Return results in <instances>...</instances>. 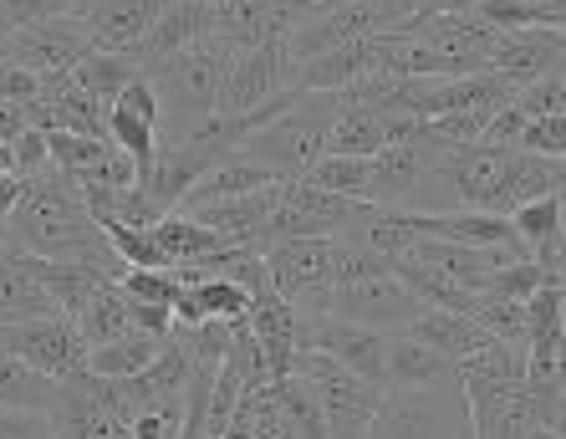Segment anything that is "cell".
<instances>
[{"label":"cell","instance_id":"cell-1","mask_svg":"<svg viewBox=\"0 0 566 439\" xmlns=\"http://www.w3.org/2000/svg\"><path fill=\"white\" fill-rule=\"evenodd\" d=\"M6 251L36 255V261H66V266H97L107 276H123V261L113 251L107 230L97 226V215L87 210L82 189L66 174H41L27 179V195L15 205L11 226L0 230Z\"/></svg>","mask_w":566,"mask_h":439},{"label":"cell","instance_id":"cell-2","mask_svg":"<svg viewBox=\"0 0 566 439\" xmlns=\"http://www.w3.org/2000/svg\"><path fill=\"white\" fill-rule=\"evenodd\" d=\"M429 306L419 302L409 281L394 271V261L368 251L363 240H337V286H332L327 317L363 322L378 333H409Z\"/></svg>","mask_w":566,"mask_h":439},{"label":"cell","instance_id":"cell-3","mask_svg":"<svg viewBox=\"0 0 566 439\" xmlns=\"http://www.w3.org/2000/svg\"><path fill=\"white\" fill-rule=\"evenodd\" d=\"M230 56L235 52L220 36H210L199 46H189V52L148 67V82L158 87V103H164V144H185V138L205 134L214 123Z\"/></svg>","mask_w":566,"mask_h":439},{"label":"cell","instance_id":"cell-4","mask_svg":"<svg viewBox=\"0 0 566 439\" xmlns=\"http://www.w3.org/2000/svg\"><path fill=\"white\" fill-rule=\"evenodd\" d=\"M347 93H296V103L286 113H276L271 123H261L255 134H245L235 144L240 159L261 164L276 179H302L312 164H322L332 138V123L343 113Z\"/></svg>","mask_w":566,"mask_h":439},{"label":"cell","instance_id":"cell-5","mask_svg":"<svg viewBox=\"0 0 566 439\" xmlns=\"http://www.w3.org/2000/svg\"><path fill=\"white\" fill-rule=\"evenodd\" d=\"M286 87H296V62L286 52V36L265 41V46H251V52H235L230 67H224V87H220V113H214L210 134L224 138L235 148V128L251 113H261L271 97H281Z\"/></svg>","mask_w":566,"mask_h":439},{"label":"cell","instance_id":"cell-6","mask_svg":"<svg viewBox=\"0 0 566 439\" xmlns=\"http://www.w3.org/2000/svg\"><path fill=\"white\" fill-rule=\"evenodd\" d=\"M368 439H474L464 384L449 388H388Z\"/></svg>","mask_w":566,"mask_h":439},{"label":"cell","instance_id":"cell-7","mask_svg":"<svg viewBox=\"0 0 566 439\" xmlns=\"http://www.w3.org/2000/svg\"><path fill=\"white\" fill-rule=\"evenodd\" d=\"M291 373L312 384L332 439H368V429H373V419H378L382 394H388V388L368 384L363 373L343 368V363L327 358V353H306V347L296 353V368Z\"/></svg>","mask_w":566,"mask_h":439},{"label":"cell","instance_id":"cell-8","mask_svg":"<svg viewBox=\"0 0 566 439\" xmlns=\"http://www.w3.org/2000/svg\"><path fill=\"white\" fill-rule=\"evenodd\" d=\"M52 439H133L128 414L118 404V384L82 368L77 378L56 384V404L46 409Z\"/></svg>","mask_w":566,"mask_h":439},{"label":"cell","instance_id":"cell-9","mask_svg":"<svg viewBox=\"0 0 566 439\" xmlns=\"http://www.w3.org/2000/svg\"><path fill=\"white\" fill-rule=\"evenodd\" d=\"M265 266L276 292L286 296L302 317H327L332 312V286H337V240H281L265 251Z\"/></svg>","mask_w":566,"mask_h":439},{"label":"cell","instance_id":"cell-10","mask_svg":"<svg viewBox=\"0 0 566 439\" xmlns=\"http://www.w3.org/2000/svg\"><path fill=\"white\" fill-rule=\"evenodd\" d=\"M0 347L15 353L21 363H31L36 373L66 384V378H77L87 368V353L93 347L82 343L77 322L72 317H36V322H6L0 327Z\"/></svg>","mask_w":566,"mask_h":439},{"label":"cell","instance_id":"cell-11","mask_svg":"<svg viewBox=\"0 0 566 439\" xmlns=\"http://www.w3.org/2000/svg\"><path fill=\"white\" fill-rule=\"evenodd\" d=\"M93 52H97V41H93V31H87V21H82V15H56V21L15 31L0 56L15 62V67L36 72V77H52V72H72Z\"/></svg>","mask_w":566,"mask_h":439},{"label":"cell","instance_id":"cell-12","mask_svg":"<svg viewBox=\"0 0 566 439\" xmlns=\"http://www.w3.org/2000/svg\"><path fill=\"white\" fill-rule=\"evenodd\" d=\"M327 353L343 368L363 373L368 384L382 388V368H388V333L363 327V322H343V317H302L296 322V353Z\"/></svg>","mask_w":566,"mask_h":439},{"label":"cell","instance_id":"cell-13","mask_svg":"<svg viewBox=\"0 0 566 439\" xmlns=\"http://www.w3.org/2000/svg\"><path fill=\"white\" fill-rule=\"evenodd\" d=\"M444 148L449 144H439L434 134L409 138V144H388L378 159H373L368 205H378V210H413L423 179L434 174V164H439V154H444Z\"/></svg>","mask_w":566,"mask_h":439},{"label":"cell","instance_id":"cell-14","mask_svg":"<svg viewBox=\"0 0 566 439\" xmlns=\"http://www.w3.org/2000/svg\"><path fill=\"white\" fill-rule=\"evenodd\" d=\"M566 67V31L562 27H526V31H505L495 56H490V72L501 82H511L515 93L531 87V82L552 77Z\"/></svg>","mask_w":566,"mask_h":439},{"label":"cell","instance_id":"cell-15","mask_svg":"<svg viewBox=\"0 0 566 439\" xmlns=\"http://www.w3.org/2000/svg\"><path fill=\"white\" fill-rule=\"evenodd\" d=\"M174 0H87L82 6V21L93 31L97 52H118V56H138L144 41L154 36L158 15L169 11Z\"/></svg>","mask_w":566,"mask_h":439},{"label":"cell","instance_id":"cell-16","mask_svg":"<svg viewBox=\"0 0 566 439\" xmlns=\"http://www.w3.org/2000/svg\"><path fill=\"white\" fill-rule=\"evenodd\" d=\"M464 384V373L429 347L419 333H388V368H382V388H449Z\"/></svg>","mask_w":566,"mask_h":439},{"label":"cell","instance_id":"cell-17","mask_svg":"<svg viewBox=\"0 0 566 439\" xmlns=\"http://www.w3.org/2000/svg\"><path fill=\"white\" fill-rule=\"evenodd\" d=\"M378 36L353 41V46H337V52H322L312 62L296 67V87L302 93H353L368 77H378Z\"/></svg>","mask_w":566,"mask_h":439},{"label":"cell","instance_id":"cell-18","mask_svg":"<svg viewBox=\"0 0 566 439\" xmlns=\"http://www.w3.org/2000/svg\"><path fill=\"white\" fill-rule=\"evenodd\" d=\"M546 195H566V159H541V154H521L515 148L485 215H505L511 220L515 210H526L531 200H546Z\"/></svg>","mask_w":566,"mask_h":439},{"label":"cell","instance_id":"cell-19","mask_svg":"<svg viewBox=\"0 0 566 439\" xmlns=\"http://www.w3.org/2000/svg\"><path fill=\"white\" fill-rule=\"evenodd\" d=\"M291 31V15L281 0H220L214 6V36L230 52H251L265 41H281Z\"/></svg>","mask_w":566,"mask_h":439},{"label":"cell","instance_id":"cell-20","mask_svg":"<svg viewBox=\"0 0 566 439\" xmlns=\"http://www.w3.org/2000/svg\"><path fill=\"white\" fill-rule=\"evenodd\" d=\"M210 36H214V6H205V0H174L169 11L158 15V27L144 41L138 62L148 72L154 62H169V56L189 52V46H199V41H210Z\"/></svg>","mask_w":566,"mask_h":439},{"label":"cell","instance_id":"cell-21","mask_svg":"<svg viewBox=\"0 0 566 439\" xmlns=\"http://www.w3.org/2000/svg\"><path fill=\"white\" fill-rule=\"evenodd\" d=\"M296 322H302V312L281 292H265L251 302V333L276 378H291V368H296Z\"/></svg>","mask_w":566,"mask_h":439},{"label":"cell","instance_id":"cell-22","mask_svg":"<svg viewBox=\"0 0 566 439\" xmlns=\"http://www.w3.org/2000/svg\"><path fill=\"white\" fill-rule=\"evenodd\" d=\"M265 185H276V174L261 169V164H251V159H240V154H230V159H220L195 189H189L179 210H195V205H220V200H240V195H255V189H265Z\"/></svg>","mask_w":566,"mask_h":439},{"label":"cell","instance_id":"cell-23","mask_svg":"<svg viewBox=\"0 0 566 439\" xmlns=\"http://www.w3.org/2000/svg\"><path fill=\"white\" fill-rule=\"evenodd\" d=\"M56 404V378L36 373L31 363H21L15 353L0 347V409H21V414H46Z\"/></svg>","mask_w":566,"mask_h":439},{"label":"cell","instance_id":"cell-24","mask_svg":"<svg viewBox=\"0 0 566 439\" xmlns=\"http://www.w3.org/2000/svg\"><path fill=\"white\" fill-rule=\"evenodd\" d=\"M72 322H77V333L87 347H107V343H118V337L138 333V327H133V312H128V296H123L118 281H107L103 292L82 306Z\"/></svg>","mask_w":566,"mask_h":439},{"label":"cell","instance_id":"cell-25","mask_svg":"<svg viewBox=\"0 0 566 439\" xmlns=\"http://www.w3.org/2000/svg\"><path fill=\"white\" fill-rule=\"evenodd\" d=\"M164 343H169V337L128 333V337H118V343L93 347V353H87V368H93L97 378H138V373L164 353Z\"/></svg>","mask_w":566,"mask_h":439},{"label":"cell","instance_id":"cell-26","mask_svg":"<svg viewBox=\"0 0 566 439\" xmlns=\"http://www.w3.org/2000/svg\"><path fill=\"white\" fill-rule=\"evenodd\" d=\"M306 185L343 195V200H363L368 205V179H373V159H347V154H322V164L302 174Z\"/></svg>","mask_w":566,"mask_h":439},{"label":"cell","instance_id":"cell-27","mask_svg":"<svg viewBox=\"0 0 566 439\" xmlns=\"http://www.w3.org/2000/svg\"><path fill=\"white\" fill-rule=\"evenodd\" d=\"M72 72H77V82L93 97L113 103V97H118L133 77H144V62H138V56H118V52H93L87 62H77Z\"/></svg>","mask_w":566,"mask_h":439},{"label":"cell","instance_id":"cell-28","mask_svg":"<svg viewBox=\"0 0 566 439\" xmlns=\"http://www.w3.org/2000/svg\"><path fill=\"white\" fill-rule=\"evenodd\" d=\"M276 399L286 404V414H291V425H296V435L302 439H332L327 435V419H322V404H316V394H312V384L306 378H276Z\"/></svg>","mask_w":566,"mask_h":439},{"label":"cell","instance_id":"cell-29","mask_svg":"<svg viewBox=\"0 0 566 439\" xmlns=\"http://www.w3.org/2000/svg\"><path fill=\"white\" fill-rule=\"evenodd\" d=\"M245 409V425H251V439H302L296 435V425H291L286 404L276 399V384L261 388V394H251V399L240 404Z\"/></svg>","mask_w":566,"mask_h":439},{"label":"cell","instance_id":"cell-30","mask_svg":"<svg viewBox=\"0 0 566 439\" xmlns=\"http://www.w3.org/2000/svg\"><path fill=\"white\" fill-rule=\"evenodd\" d=\"M546 281H556L552 271H541L536 261H511V266H501L495 276L485 281V296H501V302H531V296L546 286Z\"/></svg>","mask_w":566,"mask_h":439},{"label":"cell","instance_id":"cell-31","mask_svg":"<svg viewBox=\"0 0 566 439\" xmlns=\"http://www.w3.org/2000/svg\"><path fill=\"white\" fill-rule=\"evenodd\" d=\"M118 286H123V296H133V302H148V306H169L174 312V296H179V286L185 281L174 276V271H123L118 276Z\"/></svg>","mask_w":566,"mask_h":439},{"label":"cell","instance_id":"cell-32","mask_svg":"<svg viewBox=\"0 0 566 439\" xmlns=\"http://www.w3.org/2000/svg\"><path fill=\"white\" fill-rule=\"evenodd\" d=\"M521 154L566 159V107H562V113H546V118H531L526 123V134H521Z\"/></svg>","mask_w":566,"mask_h":439},{"label":"cell","instance_id":"cell-33","mask_svg":"<svg viewBox=\"0 0 566 439\" xmlns=\"http://www.w3.org/2000/svg\"><path fill=\"white\" fill-rule=\"evenodd\" d=\"M185 435V399L154 404V409L133 414V439H179Z\"/></svg>","mask_w":566,"mask_h":439},{"label":"cell","instance_id":"cell-34","mask_svg":"<svg viewBox=\"0 0 566 439\" xmlns=\"http://www.w3.org/2000/svg\"><path fill=\"white\" fill-rule=\"evenodd\" d=\"M0 6H6L15 31H27V27H41V21H56V15H77L87 0H0Z\"/></svg>","mask_w":566,"mask_h":439},{"label":"cell","instance_id":"cell-35","mask_svg":"<svg viewBox=\"0 0 566 439\" xmlns=\"http://www.w3.org/2000/svg\"><path fill=\"white\" fill-rule=\"evenodd\" d=\"M15 174L21 179L52 174V138H46V128H27V134L15 138Z\"/></svg>","mask_w":566,"mask_h":439},{"label":"cell","instance_id":"cell-36","mask_svg":"<svg viewBox=\"0 0 566 439\" xmlns=\"http://www.w3.org/2000/svg\"><path fill=\"white\" fill-rule=\"evenodd\" d=\"M474 15L485 21V27H495L505 36V31H526V27H541L536 11H531L526 0H480L474 6Z\"/></svg>","mask_w":566,"mask_h":439},{"label":"cell","instance_id":"cell-37","mask_svg":"<svg viewBox=\"0 0 566 439\" xmlns=\"http://www.w3.org/2000/svg\"><path fill=\"white\" fill-rule=\"evenodd\" d=\"M368 6V15L378 21V31L388 36V31H403V27H413L423 15V0H363Z\"/></svg>","mask_w":566,"mask_h":439},{"label":"cell","instance_id":"cell-38","mask_svg":"<svg viewBox=\"0 0 566 439\" xmlns=\"http://www.w3.org/2000/svg\"><path fill=\"white\" fill-rule=\"evenodd\" d=\"M0 439H52V425H46V414L0 409Z\"/></svg>","mask_w":566,"mask_h":439},{"label":"cell","instance_id":"cell-39","mask_svg":"<svg viewBox=\"0 0 566 439\" xmlns=\"http://www.w3.org/2000/svg\"><path fill=\"white\" fill-rule=\"evenodd\" d=\"M31 128V113L21 103H0V144H15V138Z\"/></svg>","mask_w":566,"mask_h":439},{"label":"cell","instance_id":"cell-40","mask_svg":"<svg viewBox=\"0 0 566 439\" xmlns=\"http://www.w3.org/2000/svg\"><path fill=\"white\" fill-rule=\"evenodd\" d=\"M21 195H27V179L21 174H0V230L11 226L15 205H21Z\"/></svg>","mask_w":566,"mask_h":439},{"label":"cell","instance_id":"cell-41","mask_svg":"<svg viewBox=\"0 0 566 439\" xmlns=\"http://www.w3.org/2000/svg\"><path fill=\"white\" fill-rule=\"evenodd\" d=\"M474 6H480V0H423V15H454V11H474Z\"/></svg>","mask_w":566,"mask_h":439},{"label":"cell","instance_id":"cell-42","mask_svg":"<svg viewBox=\"0 0 566 439\" xmlns=\"http://www.w3.org/2000/svg\"><path fill=\"white\" fill-rule=\"evenodd\" d=\"M220 439H251V425H245V409H240L235 419H230V429H224Z\"/></svg>","mask_w":566,"mask_h":439},{"label":"cell","instance_id":"cell-43","mask_svg":"<svg viewBox=\"0 0 566 439\" xmlns=\"http://www.w3.org/2000/svg\"><path fill=\"white\" fill-rule=\"evenodd\" d=\"M0 174H15V144H0Z\"/></svg>","mask_w":566,"mask_h":439},{"label":"cell","instance_id":"cell-44","mask_svg":"<svg viewBox=\"0 0 566 439\" xmlns=\"http://www.w3.org/2000/svg\"><path fill=\"white\" fill-rule=\"evenodd\" d=\"M15 36V27H11V15H6V6H0V52H6V41Z\"/></svg>","mask_w":566,"mask_h":439},{"label":"cell","instance_id":"cell-45","mask_svg":"<svg viewBox=\"0 0 566 439\" xmlns=\"http://www.w3.org/2000/svg\"><path fill=\"white\" fill-rule=\"evenodd\" d=\"M521 439H562V435H556V429H546V425H536V429H526Z\"/></svg>","mask_w":566,"mask_h":439},{"label":"cell","instance_id":"cell-46","mask_svg":"<svg viewBox=\"0 0 566 439\" xmlns=\"http://www.w3.org/2000/svg\"><path fill=\"white\" fill-rule=\"evenodd\" d=\"M562 327H566V281H562Z\"/></svg>","mask_w":566,"mask_h":439},{"label":"cell","instance_id":"cell-47","mask_svg":"<svg viewBox=\"0 0 566 439\" xmlns=\"http://www.w3.org/2000/svg\"><path fill=\"white\" fill-rule=\"evenodd\" d=\"M205 6H220V0H205Z\"/></svg>","mask_w":566,"mask_h":439},{"label":"cell","instance_id":"cell-48","mask_svg":"<svg viewBox=\"0 0 566 439\" xmlns=\"http://www.w3.org/2000/svg\"><path fill=\"white\" fill-rule=\"evenodd\" d=\"M562 82H566V67H562Z\"/></svg>","mask_w":566,"mask_h":439}]
</instances>
